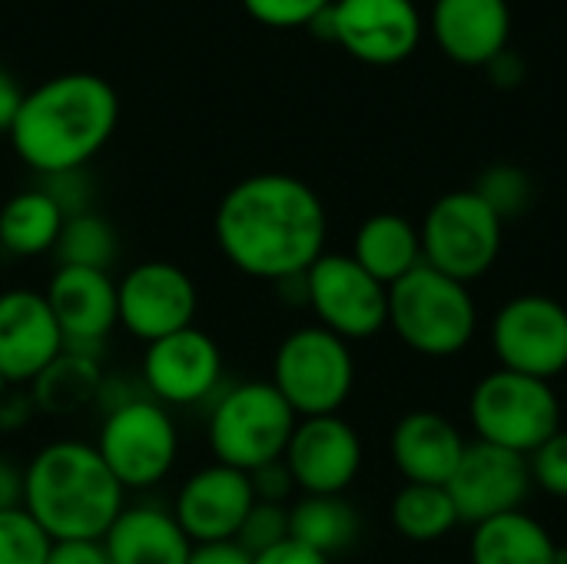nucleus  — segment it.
Returning a JSON list of instances; mask_svg holds the SVG:
<instances>
[{
  "instance_id": "1",
  "label": "nucleus",
  "mask_w": 567,
  "mask_h": 564,
  "mask_svg": "<svg viewBox=\"0 0 567 564\" xmlns=\"http://www.w3.org/2000/svg\"><path fill=\"white\" fill-rule=\"evenodd\" d=\"M213 233L233 269L266 283L306 276L326 253L329 216L319 193L289 173H256L226 189Z\"/></svg>"
},
{
  "instance_id": "2",
  "label": "nucleus",
  "mask_w": 567,
  "mask_h": 564,
  "mask_svg": "<svg viewBox=\"0 0 567 564\" xmlns=\"http://www.w3.org/2000/svg\"><path fill=\"white\" fill-rule=\"evenodd\" d=\"M120 123L116 90L86 70H70L23 93L10 126V146L33 173L60 176L83 170Z\"/></svg>"
},
{
  "instance_id": "3",
  "label": "nucleus",
  "mask_w": 567,
  "mask_h": 564,
  "mask_svg": "<svg viewBox=\"0 0 567 564\" xmlns=\"http://www.w3.org/2000/svg\"><path fill=\"white\" fill-rule=\"evenodd\" d=\"M126 505V489L80 439L47 442L23 469V509L53 539H103Z\"/></svg>"
},
{
  "instance_id": "4",
  "label": "nucleus",
  "mask_w": 567,
  "mask_h": 564,
  "mask_svg": "<svg viewBox=\"0 0 567 564\" xmlns=\"http://www.w3.org/2000/svg\"><path fill=\"white\" fill-rule=\"evenodd\" d=\"M389 329L415 356L455 359L478 332V306L465 283L422 263L389 286Z\"/></svg>"
},
{
  "instance_id": "5",
  "label": "nucleus",
  "mask_w": 567,
  "mask_h": 564,
  "mask_svg": "<svg viewBox=\"0 0 567 564\" xmlns=\"http://www.w3.org/2000/svg\"><path fill=\"white\" fill-rule=\"evenodd\" d=\"M299 416L266 379H246L216 396L206 422V439L216 462L256 472L286 455Z\"/></svg>"
},
{
  "instance_id": "6",
  "label": "nucleus",
  "mask_w": 567,
  "mask_h": 564,
  "mask_svg": "<svg viewBox=\"0 0 567 564\" xmlns=\"http://www.w3.org/2000/svg\"><path fill=\"white\" fill-rule=\"evenodd\" d=\"M468 422L478 442L528 459L542 442L561 432V402L551 382L495 369L475 382Z\"/></svg>"
},
{
  "instance_id": "7",
  "label": "nucleus",
  "mask_w": 567,
  "mask_h": 564,
  "mask_svg": "<svg viewBox=\"0 0 567 564\" xmlns=\"http://www.w3.org/2000/svg\"><path fill=\"white\" fill-rule=\"evenodd\" d=\"M93 445L126 492H143L173 472L179 432L169 409L156 399L120 396L110 402Z\"/></svg>"
},
{
  "instance_id": "8",
  "label": "nucleus",
  "mask_w": 567,
  "mask_h": 564,
  "mask_svg": "<svg viewBox=\"0 0 567 564\" xmlns=\"http://www.w3.org/2000/svg\"><path fill=\"white\" fill-rule=\"evenodd\" d=\"M269 382L299 419L339 416L355 389L352 346L322 326H302L279 342Z\"/></svg>"
},
{
  "instance_id": "9",
  "label": "nucleus",
  "mask_w": 567,
  "mask_h": 564,
  "mask_svg": "<svg viewBox=\"0 0 567 564\" xmlns=\"http://www.w3.org/2000/svg\"><path fill=\"white\" fill-rule=\"evenodd\" d=\"M422 263L472 286L488 276L505 246V223L475 189L439 196L422 226Z\"/></svg>"
},
{
  "instance_id": "10",
  "label": "nucleus",
  "mask_w": 567,
  "mask_h": 564,
  "mask_svg": "<svg viewBox=\"0 0 567 564\" xmlns=\"http://www.w3.org/2000/svg\"><path fill=\"white\" fill-rule=\"evenodd\" d=\"M309 30L369 66H395L419 50L422 13L412 0H332Z\"/></svg>"
},
{
  "instance_id": "11",
  "label": "nucleus",
  "mask_w": 567,
  "mask_h": 564,
  "mask_svg": "<svg viewBox=\"0 0 567 564\" xmlns=\"http://www.w3.org/2000/svg\"><path fill=\"white\" fill-rule=\"evenodd\" d=\"M306 306L316 326L346 342H362L389 326V286L369 276L349 253H322L306 273Z\"/></svg>"
},
{
  "instance_id": "12",
  "label": "nucleus",
  "mask_w": 567,
  "mask_h": 564,
  "mask_svg": "<svg viewBox=\"0 0 567 564\" xmlns=\"http://www.w3.org/2000/svg\"><path fill=\"white\" fill-rule=\"evenodd\" d=\"M492 349L498 369L558 379L567 372V306L545 293L508 299L492 319Z\"/></svg>"
},
{
  "instance_id": "13",
  "label": "nucleus",
  "mask_w": 567,
  "mask_h": 564,
  "mask_svg": "<svg viewBox=\"0 0 567 564\" xmlns=\"http://www.w3.org/2000/svg\"><path fill=\"white\" fill-rule=\"evenodd\" d=\"M196 309H199L196 283L176 263L150 259L123 273V279L116 283L120 326L146 346L179 329H189Z\"/></svg>"
},
{
  "instance_id": "14",
  "label": "nucleus",
  "mask_w": 567,
  "mask_h": 564,
  "mask_svg": "<svg viewBox=\"0 0 567 564\" xmlns=\"http://www.w3.org/2000/svg\"><path fill=\"white\" fill-rule=\"evenodd\" d=\"M140 376H143L146 396L166 409L206 402L223 386L219 342L199 326L179 329L146 346Z\"/></svg>"
},
{
  "instance_id": "15",
  "label": "nucleus",
  "mask_w": 567,
  "mask_h": 564,
  "mask_svg": "<svg viewBox=\"0 0 567 564\" xmlns=\"http://www.w3.org/2000/svg\"><path fill=\"white\" fill-rule=\"evenodd\" d=\"M445 489L458 509V519L468 525H482L488 519L518 512L535 485L525 455L475 439L465 445V455Z\"/></svg>"
},
{
  "instance_id": "16",
  "label": "nucleus",
  "mask_w": 567,
  "mask_h": 564,
  "mask_svg": "<svg viewBox=\"0 0 567 564\" xmlns=\"http://www.w3.org/2000/svg\"><path fill=\"white\" fill-rule=\"evenodd\" d=\"M362 439L342 416L299 419L282 462L302 495H346L362 472Z\"/></svg>"
},
{
  "instance_id": "17",
  "label": "nucleus",
  "mask_w": 567,
  "mask_h": 564,
  "mask_svg": "<svg viewBox=\"0 0 567 564\" xmlns=\"http://www.w3.org/2000/svg\"><path fill=\"white\" fill-rule=\"evenodd\" d=\"M252 505L256 495L249 472L213 462L179 485L173 515L193 545H216L239 539V529Z\"/></svg>"
},
{
  "instance_id": "18",
  "label": "nucleus",
  "mask_w": 567,
  "mask_h": 564,
  "mask_svg": "<svg viewBox=\"0 0 567 564\" xmlns=\"http://www.w3.org/2000/svg\"><path fill=\"white\" fill-rule=\"evenodd\" d=\"M47 302L63 332V346L76 352H93L120 326L116 316V283L103 269L56 266L47 283Z\"/></svg>"
},
{
  "instance_id": "19",
  "label": "nucleus",
  "mask_w": 567,
  "mask_h": 564,
  "mask_svg": "<svg viewBox=\"0 0 567 564\" xmlns=\"http://www.w3.org/2000/svg\"><path fill=\"white\" fill-rule=\"evenodd\" d=\"M63 349V332L43 293H0V372L10 386H33Z\"/></svg>"
},
{
  "instance_id": "20",
  "label": "nucleus",
  "mask_w": 567,
  "mask_h": 564,
  "mask_svg": "<svg viewBox=\"0 0 567 564\" xmlns=\"http://www.w3.org/2000/svg\"><path fill=\"white\" fill-rule=\"evenodd\" d=\"M462 429L432 409H415L402 416L392 429L389 452L405 482L415 485H445L465 455Z\"/></svg>"
},
{
  "instance_id": "21",
  "label": "nucleus",
  "mask_w": 567,
  "mask_h": 564,
  "mask_svg": "<svg viewBox=\"0 0 567 564\" xmlns=\"http://www.w3.org/2000/svg\"><path fill=\"white\" fill-rule=\"evenodd\" d=\"M432 33L449 60L462 66H485L508 50L512 7L508 0H435Z\"/></svg>"
},
{
  "instance_id": "22",
  "label": "nucleus",
  "mask_w": 567,
  "mask_h": 564,
  "mask_svg": "<svg viewBox=\"0 0 567 564\" xmlns=\"http://www.w3.org/2000/svg\"><path fill=\"white\" fill-rule=\"evenodd\" d=\"M103 548L110 564H186L193 542L179 529L173 509L140 502L123 505L103 535Z\"/></svg>"
},
{
  "instance_id": "23",
  "label": "nucleus",
  "mask_w": 567,
  "mask_h": 564,
  "mask_svg": "<svg viewBox=\"0 0 567 564\" xmlns=\"http://www.w3.org/2000/svg\"><path fill=\"white\" fill-rule=\"evenodd\" d=\"M472 564H567V552L555 535L528 512H508L472 525Z\"/></svg>"
},
{
  "instance_id": "24",
  "label": "nucleus",
  "mask_w": 567,
  "mask_h": 564,
  "mask_svg": "<svg viewBox=\"0 0 567 564\" xmlns=\"http://www.w3.org/2000/svg\"><path fill=\"white\" fill-rule=\"evenodd\" d=\"M349 256L382 286H395L402 276L422 266L419 226L402 213H375L355 229Z\"/></svg>"
},
{
  "instance_id": "25",
  "label": "nucleus",
  "mask_w": 567,
  "mask_h": 564,
  "mask_svg": "<svg viewBox=\"0 0 567 564\" xmlns=\"http://www.w3.org/2000/svg\"><path fill=\"white\" fill-rule=\"evenodd\" d=\"M362 519L346 495H302L289 505V539L326 555L349 552L359 542Z\"/></svg>"
},
{
  "instance_id": "26",
  "label": "nucleus",
  "mask_w": 567,
  "mask_h": 564,
  "mask_svg": "<svg viewBox=\"0 0 567 564\" xmlns=\"http://www.w3.org/2000/svg\"><path fill=\"white\" fill-rule=\"evenodd\" d=\"M63 219L66 213L43 186L23 189L0 206V246L23 259L53 253Z\"/></svg>"
},
{
  "instance_id": "27",
  "label": "nucleus",
  "mask_w": 567,
  "mask_h": 564,
  "mask_svg": "<svg viewBox=\"0 0 567 564\" xmlns=\"http://www.w3.org/2000/svg\"><path fill=\"white\" fill-rule=\"evenodd\" d=\"M103 389V372H100V356L93 352H76L63 349L30 386V399L43 412H76L80 406L100 399Z\"/></svg>"
},
{
  "instance_id": "28",
  "label": "nucleus",
  "mask_w": 567,
  "mask_h": 564,
  "mask_svg": "<svg viewBox=\"0 0 567 564\" xmlns=\"http://www.w3.org/2000/svg\"><path fill=\"white\" fill-rule=\"evenodd\" d=\"M392 529L415 545H432L442 542L445 535H452L462 519L458 509L449 495L445 485H415L405 482L395 499H392Z\"/></svg>"
},
{
  "instance_id": "29",
  "label": "nucleus",
  "mask_w": 567,
  "mask_h": 564,
  "mask_svg": "<svg viewBox=\"0 0 567 564\" xmlns=\"http://www.w3.org/2000/svg\"><path fill=\"white\" fill-rule=\"evenodd\" d=\"M53 256L60 266H83V269L110 273V266L120 256V239H116V229L106 216L83 209V213H73L63 219Z\"/></svg>"
},
{
  "instance_id": "30",
  "label": "nucleus",
  "mask_w": 567,
  "mask_h": 564,
  "mask_svg": "<svg viewBox=\"0 0 567 564\" xmlns=\"http://www.w3.org/2000/svg\"><path fill=\"white\" fill-rule=\"evenodd\" d=\"M472 189L498 213L502 223L525 216L532 209V199H535L532 176L515 163H495V166L482 170Z\"/></svg>"
},
{
  "instance_id": "31",
  "label": "nucleus",
  "mask_w": 567,
  "mask_h": 564,
  "mask_svg": "<svg viewBox=\"0 0 567 564\" xmlns=\"http://www.w3.org/2000/svg\"><path fill=\"white\" fill-rule=\"evenodd\" d=\"M53 539L33 522L27 509L0 515V564H47Z\"/></svg>"
},
{
  "instance_id": "32",
  "label": "nucleus",
  "mask_w": 567,
  "mask_h": 564,
  "mask_svg": "<svg viewBox=\"0 0 567 564\" xmlns=\"http://www.w3.org/2000/svg\"><path fill=\"white\" fill-rule=\"evenodd\" d=\"M249 555H262L282 542H289V505H272V502H256L239 529L236 539Z\"/></svg>"
},
{
  "instance_id": "33",
  "label": "nucleus",
  "mask_w": 567,
  "mask_h": 564,
  "mask_svg": "<svg viewBox=\"0 0 567 564\" xmlns=\"http://www.w3.org/2000/svg\"><path fill=\"white\" fill-rule=\"evenodd\" d=\"M528 472H532V485L542 489L551 499H565L567 502V432H555L548 442H542L532 455H528Z\"/></svg>"
},
{
  "instance_id": "34",
  "label": "nucleus",
  "mask_w": 567,
  "mask_h": 564,
  "mask_svg": "<svg viewBox=\"0 0 567 564\" xmlns=\"http://www.w3.org/2000/svg\"><path fill=\"white\" fill-rule=\"evenodd\" d=\"M246 13L272 30H292L309 27L322 10L332 7V0H243Z\"/></svg>"
},
{
  "instance_id": "35",
  "label": "nucleus",
  "mask_w": 567,
  "mask_h": 564,
  "mask_svg": "<svg viewBox=\"0 0 567 564\" xmlns=\"http://www.w3.org/2000/svg\"><path fill=\"white\" fill-rule=\"evenodd\" d=\"M249 482H252L256 502L289 505L292 492H299L296 482H292V472H289V465H286L282 459H279V462H269V465H262V469H256V472H249Z\"/></svg>"
},
{
  "instance_id": "36",
  "label": "nucleus",
  "mask_w": 567,
  "mask_h": 564,
  "mask_svg": "<svg viewBox=\"0 0 567 564\" xmlns=\"http://www.w3.org/2000/svg\"><path fill=\"white\" fill-rule=\"evenodd\" d=\"M47 564H110L103 539H66L53 542Z\"/></svg>"
},
{
  "instance_id": "37",
  "label": "nucleus",
  "mask_w": 567,
  "mask_h": 564,
  "mask_svg": "<svg viewBox=\"0 0 567 564\" xmlns=\"http://www.w3.org/2000/svg\"><path fill=\"white\" fill-rule=\"evenodd\" d=\"M482 70H485L488 80H492L495 86H502V90H515V86L525 80V60H522L512 47L502 50L498 57H492Z\"/></svg>"
},
{
  "instance_id": "38",
  "label": "nucleus",
  "mask_w": 567,
  "mask_h": 564,
  "mask_svg": "<svg viewBox=\"0 0 567 564\" xmlns=\"http://www.w3.org/2000/svg\"><path fill=\"white\" fill-rule=\"evenodd\" d=\"M186 564H252V555L239 542H216V545H193Z\"/></svg>"
},
{
  "instance_id": "39",
  "label": "nucleus",
  "mask_w": 567,
  "mask_h": 564,
  "mask_svg": "<svg viewBox=\"0 0 567 564\" xmlns=\"http://www.w3.org/2000/svg\"><path fill=\"white\" fill-rule=\"evenodd\" d=\"M252 564H332L326 555H319V552H312V548H306V545H299V542H282V545H276V548H269V552H262V555H252Z\"/></svg>"
},
{
  "instance_id": "40",
  "label": "nucleus",
  "mask_w": 567,
  "mask_h": 564,
  "mask_svg": "<svg viewBox=\"0 0 567 564\" xmlns=\"http://www.w3.org/2000/svg\"><path fill=\"white\" fill-rule=\"evenodd\" d=\"M13 509H23V469L0 459V515Z\"/></svg>"
},
{
  "instance_id": "41",
  "label": "nucleus",
  "mask_w": 567,
  "mask_h": 564,
  "mask_svg": "<svg viewBox=\"0 0 567 564\" xmlns=\"http://www.w3.org/2000/svg\"><path fill=\"white\" fill-rule=\"evenodd\" d=\"M13 389L17 386H10L7 396L0 399V432H17L30 419V412H33V399L30 396H20Z\"/></svg>"
},
{
  "instance_id": "42",
  "label": "nucleus",
  "mask_w": 567,
  "mask_h": 564,
  "mask_svg": "<svg viewBox=\"0 0 567 564\" xmlns=\"http://www.w3.org/2000/svg\"><path fill=\"white\" fill-rule=\"evenodd\" d=\"M23 103V90L20 83L13 80L10 70L0 66V133H10L13 120H17V110Z\"/></svg>"
},
{
  "instance_id": "43",
  "label": "nucleus",
  "mask_w": 567,
  "mask_h": 564,
  "mask_svg": "<svg viewBox=\"0 0 567 564\" xmlns=\"http://www.w3.org/2000/svg\"><path fill=\"white\" fill-rule=\"evenodd\" d=\"M7 389H10V382H7V379H3V372H0V399L7 396Z\"/></svg>"
}]
</instances>
